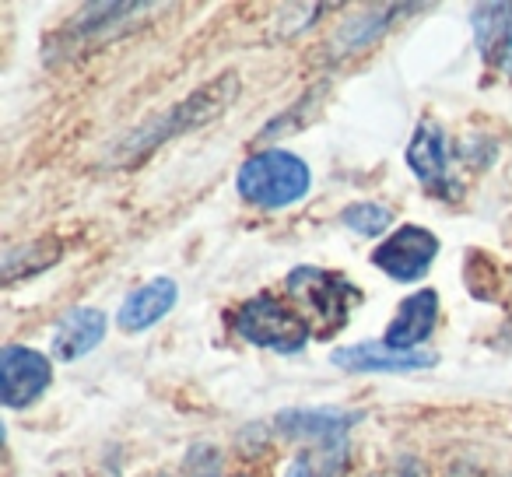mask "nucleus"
Wrapping results in <instances>:
<instances>
[{"instance_id": "obj_1", "label": "nucleus", "mask_w": 512, "mask_h": 477, "mask_svg": "<svg viewBox=\"0 0 512 477\" xmlns=\"http://www.w3.org/2000/svg\"><path fill=\"white\" fill-rule=\"evenodd\" d=\"M235 95H239V78H235L232 71L218 74V78H211L207 85H200L193 95H186L183 102H176L172 109H165V113L151 116V120L141 123L137 130H130L120 141V148H116V158H127V162L130 158H141V155H148V151H155L158 144L169 141V137H179V134H186V130H197V127H204V123L218 120L235 102Z\"/></svg>"}, {"instance_id": "obj_2", "label": "nucleus", "mask_w": 512, "mask_h": 477, "mask_svg": "<svg viewBox=\"0 0 512 477\" xmlns=\"http://www.w3.org/2000/svg\"><path fill=\"white\" fill-rule=\"evenodd\" d=\"M239 197L253 207H264V211H281V207H292L313 190V172L292 151H260V155H249L239 165Z\"/></svg>"}, {"instance_id": "obj_3", "label": "nucleus", "mask_w": 512, "mask_h": 477, "mask_svg": "<svg viewBox=\"0 0 512 477\" xmlns=\"http://www.w3.org/2000/svg\"><path fill=\"white\" fill-rule=\"evenodd\" d=\"M232 330L253 348L278 351V355H295L309 344V320L299 316L278 295H253L242 306L228 313Z\"/></svg>"}, {"instance_id": "obj_4", "label": "nucleus", "mask_w": 512, "mask_h": 477, "mask_svg": "<svg viewBox=\"0 0 512 477\" xmlns=\"http://www.w3.org/2000/svg\"><path fill=\"white\" fill-rule=\"evenodd\" d=\"M285 292L292 295L295 306H302L313 316V323L323 334L348 327L351 309L362 302V292L344 274L323 271V267H295L285 281Z\"/></svg>"}, {"instance_id": "obj_5", "label": "nucleus", "mask_w": 512, "mask_h": 477, "mask_svg": "<svg viewBox=\"0 0 512 477\" xmlns=\"http://www.w3.org/2000/svg\"><path fill=\"white\" fill-rule=\"evenodd\" d=\"M439 257V239L435 232L421 225H400L393 235H386L383 243L372 250V264L393 281H421L432 267V260Z\"/></svg>"}, {"instance_id": "obj_6", "label": "nucleus", "mask_w": 512, "mask_h": 477, "mask_svg": "<svg viewBox=\"0 0 512 477\" xmlns=\"http://www.w3.org/2000/svg\"><path fill=\"white\" fill-rule=\"evenodd\" d=\"M53 379V365L46 355L22 344H8L0 351V400L8 411H22V407L36 404L46 393Z\"/></svg>"}, {"instance_id": "obj_7", "label": "nucleus", "mask_w": 512, "mask_h": 477, "mask_svg": "<svg viewBox=\"0 0 512 477\" xmlns=\"http://www.w3.org/2000/svg\"><path fill=\"white\" fill-rule=\"evenodd\" d=\"M330 362L344 372H418L432 369L439 358L432 351H397L386 341L379 344H351V348H337Z\"/></svg>"}, {"instance_id": "obj_8", "label": "nucleus", "mask_w": 512, "mask_h": 477, "mask_svg": "<svg viewBox=\"0 0 512 477\" xmlns=\"http://www.w3.org/2000/svg\"><path fill=\"white\" fill-rule=\"evenodd\" d=\"M435 320H439V295L432 288H421L397 306L383 341L397 351H418L421 341H428L435 330Z\"/></svg>"}, {"instance_id": "obj_9", "label": "nucleus", "mask_w": 512, "mask_h": 477, "mask_svg": "<svg viewBox=\"0 0 512 477\" xmlns=\"http://www.w3.org/2000/svg\"><path fill=\"white\" fill-rule=\"evenodd\" d=\"M474 43L484 64L502 78H512V4H481L474 8Z\"/></svg>"}, {"instance_id": "obj_10", "label": "nucleus", "mask_w": 512, "mask_h": 477, "mask_svg": "<svg viewBox=\"0 0 512 477\" xmlns=\"http://www.w3.org/2000/svg\"><path fill=\"white\" fill-rule=\"evenodd\" d=\"M106 313L92 306H78L71 313H64L57 320V330H53V358L57 362H78L81 355L95 351L106 337Z\"/></svg>"}, {"instance_id": "obj_11", "label": "nucleus", "mask_w": 512, "mask_h": 477, "mask_svg": "<svg viewBox=\"0 0 512 477\" xmlns=\"http://www.w3.org/2000/svg\"><path fill=\"white\" fill-rule=\"evenodd\" d=\"M179 285L172 278H155L148 285H141L137 292H130L123 299L120 313H116V327L127 330V334H141V330H151L162 316L172 313L176 306Z\"/></svg>"}, {"instance_id": "obj_12", "label": "nucleus", "mask_w": 512, "mask_h": 477, "mask_svg": "<svg viewBox=\"0 0 512 477\" xmlns=\"http://www.w3.org/2000/svg\"><path fill=\"white\" fill-rule=\"evenodd\" d=\"M358 421V414L337 407H313V411H285L278 418V432L288 439H313L327 449H344V435Z\"/></svg>"}, {"instance_id": "obj_13", "label": "nucleus", "mask_w": 512, "mask_h": 477, "mask_svg": "<svg viewBox=\"0 0 512 477\" xmlns=\"http://www.w3.org/2000/svg\"><path fill=\"white\" fill-rule=\"evenodd\" d=\"M407 169L428 186V190H442L449 197V141L442 134V127L435 123H421L414 130L411 144H407Z\"/></svg>"}, {"instance_id": "obj_14", "label": "nucleus", "mask_w": 512, "mask_h": 477, "mask_svg": "<svg viewBox=\"0 0 512 477\" xmlns=\"http://www.w3.org/2000/svg\"><path fill=\"white\" fill-rule=\"evenodd\" d=\"M341 221L351 228L355 235H365V239H376L390 228L393 211L386 204H376V200H362V204H348L341 211Z\"/></svg>"}, {"instance_id": "obj_15", "label": "nucleus", "mask_w": 512, "mask_h": 477, "mask_svg": "<svg viewBox=\"0 0 512 477\" xmlns=\"http://www.w3.org/2000/svg\"><path fill=\"white\" fill-rule=\"evenodd\" d=\"M376 15H383V8H379V11H365V15L351 18V22L344 25V32H341V46H344V50H362V46H369L372 39H376L379 32L390 25V18L376 22Z\"/></svg>"}, {"instance_id": "obj_16", "label": "nucleus", "mask_w": 512, "mask_h": 477, "mask_svg": "<svg viewBox=\"0 0 512 477\" xmlns=\"http://www.w3.org/2000/svg\"><path fill=\"white\" fill-rule=\"evenodd\" d=\"M221 453L214 446H193L186 456V477H218Z\"/></svg>"}, {"instance_id": "obj_17", "label": "nucleus", "mask_w": 512, "mask_h": 477, "mask_svg": "<svg viewBox=\"0 0 512 477\" xmlns=\"http://www.w3.org/2000/svg\"><path fill=\"white\" fill-rule=\"evenodd\" d=\"M285 477H320V470L313 467V460H309V456H299V460L288 463Z\"/></svg>"}]
</instances>
